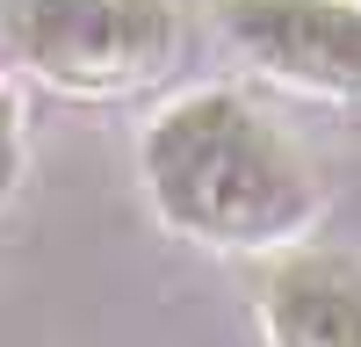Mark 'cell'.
<instances>
[{
  "label": "cell",
  "instance_id": "7a4b0ae2",
  "mask_svg": "<svg viewBox=\"0 0 361 347\" xmlns=\"http://www.w3.org/2000/svg\"><path fill=\"white\" fill-rule=\"evenodd\" d=\"M15 44L66 95H123L166 73L180 22L173 0H15Z\"/></svg>",
  "mask_w": 361,
  "mask_h": 347
},
{
  "label": "cell",
  "instance_id": "5b68a950",
  "mask_svg": "<svg viewBox=\"0 0 361 347\" xmlns=\"http://www.w3.org/2000/svg\"><path fill=\"white\" fill-rule=\"evenodd\" d=\"M15 174H22V130H15V102L0 95V195L15 188Z\"/></svg>",
  "mask_w": 361,
  "mask_h": 347
},
{
  "label": "cell",
  "instance_id": "3957f363",
  "mask_svg": "<svg viewBox=\"0 0 361 347\" xmlns=\"http://www.w3.org/2000/svg\"><path fill=\"white\" fill-rule=\"evenodd\" d=\"M231 44L267 73L325 95H361V0H231Z\"/></svg>",
  "mask_w": 361,
  "mask_h": 347
},
{
  "label": "cell",
  "instance_id": "6da1fadb",
  "mask_svg": "<svg viewBox=\"0 0 361 347\" xmlns=\"http://www.w3.org/2000/svg\"><path fill=\"white\" fill-rule=\"evenodd\" d=\"M152 210L209 246H267L304 231L318 210V174L304 152L238 95H188L145 130Z\"/></svg>",
  "mask_w": 361,
  "mask_h": 347
},
{
  "label": "cell",
  "instance_id": "277c9868",
  "mask_svg": "<svg viewBox=\"0 0 361 347\" xmlns=\"http://www.w3.org/2000/svg\"><path fill=\"white\" fill-rule=\"evenodd\" d=\"M267 340L275 347H361V253L304 246L267 275Z\"/></svg>",
  "mask_w": 361,
  "mask_h": 347
}]
</instances>
